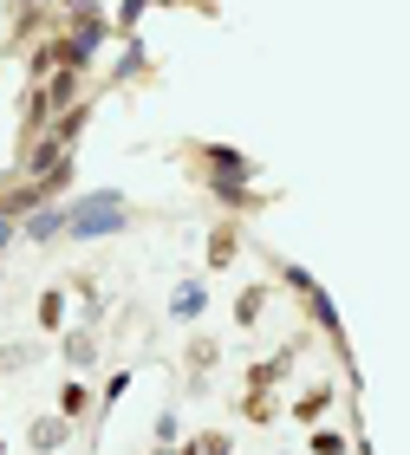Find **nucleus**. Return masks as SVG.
Returning <instances> with one entry per match:
<instances>
[{
    "label": "nucleus",
    "instance_id": "f257e3e1",
    "mask_svg": "<svg viewBox=\"0 0 410 455\" xmlns=\"http://www.w3.org/2000/svg\"><path fill=\"white\" fill-rule=\"evenodd\" d=\"M66 228H72V235H117V228H125V196L78 202V209H66Z\"/></svg>",
    "mask_w": 410,
    "mask_h": 455
},
{
    "label": "nucleus",
    "instance_id": "f03ea898",
    "mask_svg": "<svg viewBox=\"0 0 410 455\" xmlns=\"http://www.w3.org/2000/svg\"><path fill=\"white\" fill-rule=\"evenodd\" d=\"M59 443H66V423H59V417L33 423V449H59Z\"/></svg>",
    "mask_w": 410,
    "mask_h": 455
},
{
    "label": "nucleus",
    "instance_id": "7ed1b4c3",
    "mask_svg": "<svg viewBox=\"0 0 410 455\" xmlns=\"http://www.w3.org/2000/svg\"><path fill=\"white\" fill-rule=\"evenodd\" d=\"M59 228H66V209H46V215H33V235H39V241H52Z\"/></svg>",
    "mask_w": 410,
    "mask_h": 455
},
{
    "label": "nucleus",
    "instance_id": "20e7f679",
    "mask_svg": "<svg viewBox=\"0 0 410 455\" xmlns=\"http://www.w3.org/2000/svg\"><path fill=\"white\" fill-rule=\"evenodd\" d=\"M196 306H202V286H182V293H176V313H182V319H189V313H196Z\"/></svg>",
    "mask_w": 410,
    "mask_h": 455
}]
</instances>
